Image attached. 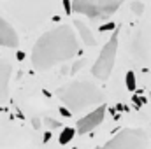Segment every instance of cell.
Here are the masks:
<instances>
[{"mask_svg": "<svg viewBox=\"0 0 151 149\" xmlns=\"http://www.w3.org/2000/svg\"><path fill=\"white\" fill-rule=\"evenodd\" d=\"M79 53V42L69 25H60L42 34L32 49V65L39 72H46L63 62L72 60Z\"/></svg>", "mask_w": 151, "mask_h": 149, "instance_id": "1", "label": "cell"}, {"mask_svg": "<svg viewBox=\"0 0 151 149\" xmlns=\"http://www.w3.org/2000/svg\"><path fill=\"white\" fill-rule=\"evenodd\" d=\"M56 97L60 98L62 105L70 112H81L84 109L99 107L106 104L104 91L86 81H76V82L62 86L56 91Z\"/></svg>", "mask_w": 151, "mask_h": 149, "instance_id": "2", "label": "cell"}, {"mask_svg": "<svg viewBox=\"0 0 151 149\" xmlns=\"http://www.w3.org/2000/svg\"><path fill=\"white\" fill-rule=\"evenodd\" d=\"M125 0H72L70 9L76 14H83L93 21L109 19L114 12L121 7Z\"/></svg>", "mask_w": 151, "mask_h": 149, "instance_id": "3", "label": "cell"}, {"mask_svg": "<svg viewBox=\"0 0 151 149\" xmlns=\"http://www.w3.org/2000/svg\"><path fill=\"white\" fill-rule=\"evenodd\" d=\"M118 39H119V30L116 28L113 32L111 39L104 44L99 58L95 60L93 67H91V74L93 77L100 79V81H106L109 79V75L114 69V63H116V54H118Z\"/></svg>", "mask_w": 151, "mask_h": 149, "instance_id": "4", "label": "cell"}, {"mask_svg": "<svg viewBox=\"0 0 151 149\" xmlns=\"http://www.w3.org/2000/svg\"><path fill=\"white\" fill-rule=\"evenodd\" d=\"M97 149H148V133L141 128H123Z\"/></svg>", "mask_w": 151, "mask_h": 149, "instance_id": "5", "label": "cell"}, {"mask_svg": "<svg viewBox=\"0 0 151 149\" xmlns=\"http://www.w3.org/2000/svg\"><path fill=\"white\" fill-rule=\"evenodd\" d=\"M106 117V104L95 107L91 112H88L86 116H83L77 123H76V132L79 135H86L90 132H93L97 126H100V123Z\"/></svg>", "mask_w": 151, "mask_h": 149, "instance_id": "6", "label": "cell"}, {"mask_svg": "<svg viewBox=\"0 0 151 149\" xmlns=\"http://www.w3.org/2000/svg\"><path fill=\"white\" fill-rule=\"evenodd\" d=\"M19 37L16 30L4 19L0 18V47H18Z\"/></svg>", "mask_w": 151, "mask_h": 149, "instance_id": "7", "label": "cell"}, {"mask_svg": "<svg viewBox=\"0 0 151 149\" xmlns=\"http://www.w3.org/2000/svg\"><path fill=\"white\" fill-rule=\"evenodd\" d=\"M132 53L137 60H148L150 58V39L144 32H137L132 42Z\"/></svg>", "mask_w": 151, "mask_h": 149, "instance_id": "8", "label": "cell"}, {"mask_svg": "<svg viewBox=\"0 0 151 149\" xmlns=\"http://www.w3.org/2000/svg\"><path fill=\"white\" fill-rule=\"evenodd\" d=\"M12 74V67L9 62L0 60V105L9 98V81Z\"/></svg>", "mask_w": 151, "mask_h": 149, "instance_id": "9", "label": "cell"}, {"mask_svg": "<svg viewBox=\"0 0 151 149\" xmlns=\"http://www.w3.org/2000/svg\"><path fill=\"white\" fill-rule=\"evenodd\" d=\"M76 28H77V32H79V35H81V39H83V42L86 44V46H95L97 42H95V37H93V34L90 32V28L83 23V21H76L74 23Z\"/></svg>", "mask_w": 151, "mask_h": 149, "instance_id": "10", "label": "cell"}, {"mask_svg": "<svg viewBox=\"0 0 151 149\" xmlns=\"http://www.w3.org/2000/svg\"><path fill=\"white\" fill-rule=\"evenodd\" d=\"M76 133V128H65L62 133H60V144H67L69 140H72Z\"/></svg>", "mask_w": 151, "mask_h": 149, "instance_id": "11", "label": "cell"}, {"mask_svg": "<svg viewBox=\"0 0 151 149\" xmlns=\"http://www.w3.org/2000/svg\"><path fill=\"white\" fill-rule=\"evenodd\" d=\"M125 81H127V88H128L130 91H134V90H135V75H134L132 70H130V72H127Z\"/></svg>", "mask_w": 151, "mask_h": 149, "instance_id": "12", "label": "cell"}, {"mask_svg": "<svg viewBox=\"0 0 151 149\" xmlns=\"http://www.w3.org/2000/svg\"><path fill=\"white\" fill-rule=\"evenodd\" d=\"M132 11H134L135 14H142L144 4H142V2H132Z\"/></svg>", "mask_w": 151, "mask_h": 149, "instance_id": "13", "label": "cell"}]
</instances>
